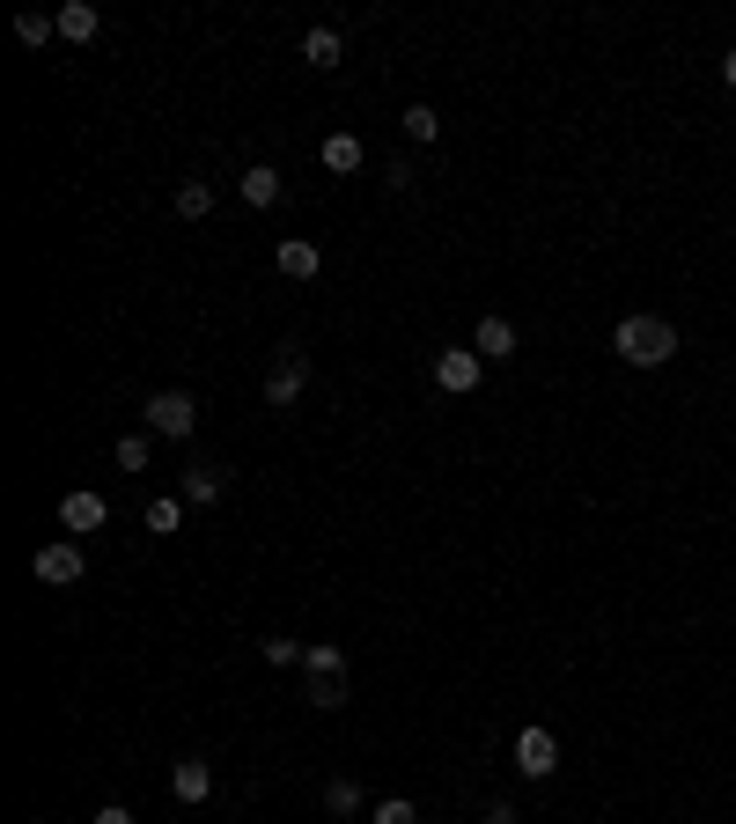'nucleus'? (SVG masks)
<instances>
[{
  "mask_svg": "<svg viewBox=\"0 0 736 824\" xmlns=\"http://www.w3.org/2000/svg\"><path fill=\"white\" fill-rule=\"evenodd\" d=\"M612 346H618L626 368H662L670 354H678V324H670V316H618Z\"/></svg>",
  "mask_w": 736,
  "mask_h": 824,
  "instance_id": "1",
  "label": "nucleus"
},
{
  "mask_svg": "<svg viewBox=\"0 0 736 824\" xmlns=\"http://www.w3.org/2000/svg\"><path fill=\"white\" fill-rule=\"evenodd\" d=\"M81 567H89V559H81L74 537H52V545H37V559H30V575L52 582V589H74V582H81Z\"/></svg>",
  "mask_w": 736,
  "mask_h": 824,
  "instance_id": "5",
  "label": "nucleus"
},
{
  "mask_svg": "<svg viewBox=\"0 0 736 824\" xmlns=\"http://www.w3.org/2000/svg\"><path fill=\"white\" fill-rule=\"evenodd\" d=\"M515 773L523 780H553L560 773V736H553V728H515Z\"/></svg>",
  "mask_w": 736,
  "mask_h": 824,
  "instance_id": "4",
  "label": "nucleus"
},
{
  "mask_svg": "<svg viewBox=\"0 0 736 824\" xmlns=\"http://www.w3.org/2000/svg\"><path fill=\"white\" fill-rule=\"evenodd\" d=\"M722 81H729V89H736V45L722 52Z\"/></svg>",
  "mask_w": 736,
  "mask_h": 824,
  "instance_id": "28",
  "label": "nucleus"
},
{
  "mask_svg": "<svg viewBox=\"0 0 736 824\" xmlns=\"http://www.w3.org/2000/svg\"><path fill=\"white\" fill-rule=\"evenodd\" d=\"M15 37H23V45L37 52L45 37H59V23H52V15H15Z\"/></svg>",
  "mask_w": 736,
  "mask_h": 824,
  "instance_id": "23",
  "label": "nucleus"
},
{
  "mask_svg": "<svg viewBox=\"0 0 736 824\" xmlns=\"http://www.w3.org/2000/svg\"><path fill=\"white\" fill-rule=\"evenodd\" d=\"M317 155H324V170H332V177H354V170L368 163V147L354 141V133H332V141H324Z\"/></svg>",
  "mask_w": 736,
  "mask_h": 824,
  "instance_id": "13",
  "label": "nucleus"
},
{
  "mask_svg": "<svg viewBox=\"0 0 736 824\" xmlns=\"http://www.w3.org/2000/svg\"><path fill=\"white\" fill-rule=\"evenodd\" d=\"M302 390H310V354H302V346H280V361H272V376H266V405L294 412Z\"/></svg>",
  "mask_w": 736,
  "mask_h": 824,
  "instance_id": "3",
  "label": "nucleus"
},
{
  "mask_svg": "<svg viewBox=\"0 0 736 824\" xmlns=\"http://www.w3.org/2000/svg\"><path fill=\"white\" fill-rule=\"evenodd\" d=\"M147 457H155V449H147V435H125V442H119V471H147Z\"/></svg>",
  "mask_w": 736,
  "mask_h": 824,
  "instance_id": "25",
  "label": "nucleus"
},
{
  "mask_svg": "<svg viewBox=\"0 0 736 824\" xmlns=\"http://www.w3.org/2000/svg\"><path fill=\"white\" fill-rule=\"evenodd\" d=\"M236 192H244V207H280V170H272V163H250V170L236 177Z\"/></svg>",
  "mask_w": 736,
  "mask_h": 824,
  "instance_id": "12",
  "label": "nucleus"
},
{
  "mask_svg": "<svg viewBox=\"0 0 736 824\" xmlns=\"http://www.w3.org/2000/svg\"><path fill=\"white\" fill-rule=\"evenodd\" d=\"M471 354H479V361H509V354H515V324H509V316H479Z\"/></svg>",
  "mask_w": 736,
  "mask_h": 824,
  "instance_id": "10",
  "label": "nucleus"
},
{
  "mask_svg": "<svg viewBox=\"0 0 736 824\" xmlns=\"http://www.w3.org/2000/svg\"><path fill=\"white\" fill-rule=\"evenodd\" d=\"M177 214L207 221V214H214V185H199V177H192V185H177Z\"/></svg>",
  "mask_w": 736,
  "mask_h": 824,
  "instance_id": "20",
  "label": "nucleus"
},
{
  "mask_svg": "<svg viewBox=\"0 0 736 824\" xmlns=\"http://www.w3.org/2000/svg\"><path fill=\"white\" fill-rule=\"evenodd\" d=\"M487 824H515V810L509 802H487Z\"/></svg>",
  "mask_w": 736,
  "mask_h": 824,
  "instance_id": "27",
  "label": "nucleus"
},
{
  "mask_svg": "<svg viewBox=\"0 0 736 824\" xmlns=\"http://www.w3.org/2000/svg\"><path fill=\"white\" fill-rule=\"evenodd\" d=\"M398 125H405L413 141H435V133H442V111H435V103H405V119H398Z\"/></svg>",
  "mask_w": 736,
  "mask_h": 824,
  "instance_id": "21",
  "label": "nucleus"
},
{
  "mask_svg": "<svg viewBox=\"0 0 736 824\" xmlns=\"http://www.w3.org/2000/svg\"><path fill=\"white\" fill-rule=\"evenodd\" d=\"M368 824H420V810L405 795H391V802H376V810H368Z\"/></svg>",
  "mask_w": 736,
  "mask_h": 824,
  "instance_id": "24",
  "label": "nucleus"
},
{
  "mask_svg": "<svg viewBox=\"0 0 736 824\" xmlns=\"http://www.w3.org/2000/svg\"><path fill=\"white\" fill-rule=\"evenodd\" d=\"M302 678H346V648L339 641H310L302 648Z\"/></svg>",
  "mask_w": 736,
  "mask_h": 824,
  "instance_id": "15",
  "label": "nucleus"
},
{
  "mask_svg": "<svg viewBox=\"0 0 736 824\" xmlns=\"http://www.w3.org/2000/svg\"><path fill=\"white\" fill-rule=\"evenodd\" d=\"M177 523H185V493H163V501H147V531H155V537H170Z\"/></svg>",
  "mask_w": 736,
  "mask_h": 824,
  "instance_id": "18",
  "label": "nucleus"
},
{
  "mask_svg": "<svg viewBox=\"0 0 736 824\" xmlns=\"http://www.w3.org/2000/svg\"><path fill=\"white\" fill-rule=\"evenodd\" d=\"M103 523H111V501H103V493H67V501H59V531L89 537V531H103Z\"/></svg>",
  "mask_w": 736,
  "mask_h": 824,
  "instance_id": "8",
  "label": "nucleus"
},
{
  "mask_svg": "<svg viewBox=\"0 0 736 824\" xmlns=\"http://www.w3.org/2000/svg\"><path fill=\"white\" fill-rule=\"evenodd\" d=\"M258 655H266L272 670H294V662H302V641H288V633H272V641H258Z\"/></svg>",
  "mask_w": 736,
  "mask_h": 824,
  "instance_id": "22",
  "label": "nucleus"
},
{
  "mask_svg": "<svg viewBox=\"0 0 736 824\" xmlns=\"http://www.w3.org/2000/svg\"><path fill=\"white\" fill-rule=\"evenodd\" d=\"M52 23H59V37H67V45H89V37H97V8H89V0H67V8H59V15H52Z\"/></svg>",
  "mask_w": 736,
  "mask_h": 824,
  "instance_id": "14",
  "label": "nucleus"
},
{
  "mask_svg": "<svg viewBox=\"0 0 736 824\" xmlns=\"http://www.w3.org/2000/svg\"><path fill=\"white\" fill-rule=\"evenodd\" d=\"M324 810H332V817H361L368 802H361V780H332V788H324Z\"/></svg>",
  "mask_w": 736,
  "mask_h": 824,
  "instance_id": "17",
  "label": "nucleus"
},
{
  "mask_svg": "<svg viewBox=\"0 0 736 824\" xmlns=\"http://www.w3.org/2000/svg\"><path fill=\"white\" fill-rule=\"evenodd\" d=\"M302 59H310V67H339L346 59V45H339V30H310V37H302Z\"/></svg>",
  "mask_w": 736,
  "mask_h": 824,
  "instance_id": "16",
  "label": "nucleus"
},
{
  "mask_svg": "<svg viewBox=\"0 0 736 824\" xmlns=\"http://www.w3.org/2000/svg\"><path fill=\"white\" fill-rule=\"evenodd\" d=\"M302 700L317 714H332V706H346V678H302Z\"/></svg>",
  "mask_w": 736,
  "mask_h": 824,
  "instance_id": "19",
  "label": "nucleus"
},
{
  "mask_svg": "<svg viewBox=\"0 0 736 824\" xmlns=\"http://www.w3.org/2000/svg\"><path fill=\"white\" fill-rule=\"evenodd\" d=\"M479 376H487V361H479L471 346H449V354H435V383H442V390H457V398H465V390H479Z\"/></svg>",
  "mask_w": 736,
  "mask_h": 824,
  "instance_id": "7",
  "label": "nucleus"
},
{
  "mask_svg": "<svg viewBox=\"0 0 736 824\" xmlns=\"http://www.w3.org/2000/svg\"><path fill=\"white\" fill-rule=\"evenodd\" d=\"M147 435H163V442H185L199 427V405H192V390H155L147 398Z\"/></svg>",
  "mask_w": 736,
  "mask_h": 824,
  "instance_id": "2",
  "label": "nucleus"
},
{
  "mask_svg": "<svg viewBox=\"0 0 736 824\" xmlns=\"http://www.w3.org/2000/svg\"><path fill=\"white\" fill-rule=\"evenodd\" d=\"M97 824H141V817H133L125 802H103V810H97Z\"/></svg>",
  "mask_w": 736,
  "mask_h": 824,
  "instance_id": "26",
  "label": "nucleus"
},
{
  "mask_svg": "<svg viewBox=\"0 0 736 824\" xmlns=\"http://www.w3.org/2000/svg\"><path fill=\"white\" fill-rule=\"evenodd\" d=\"M272 266L288 272V280H317V272H324V250H317V243H302V236H280Z\"/></svg>",
  "mask_w": 736,
  "mask_h": 824,
  "instance_id": "9",
  "label": "nucleus"
},
{
  "mask_svg": "<svg viewBox=\"0 0 736 824\" xmlns=\"http://www.w3.org/2000/svg\"><path fill=\"white\" fill-rule=\"evenodd\" d=\"M170 788H177V802H207L214 795V766H207V758H177Z\"/></svg>",
  "mask_w": 736,
  "mask_h": 824,
  "instance_id": "11",
  "label": "nucleus"
},
{
  "mask_svg": "<svg viewBox=\"0 0 736 824\" xmlns=\"http://www.w3.org/2000/svg\"><path fill=\"white\" fill-rule=\"evenodd\" d=\"M177 493H185V509H214L221 493H228V471H221V464H185V471H177Z\"/></svg>",
  "mask_w": 736,
  "mask_h": 824,
  "instance_id": "6",
  "label": "nucleus"
}]
</instances>
